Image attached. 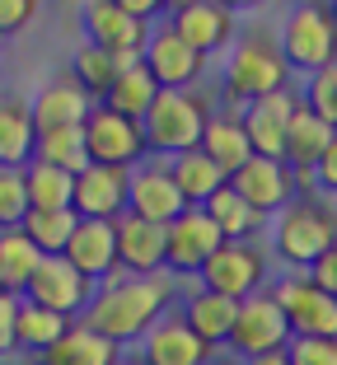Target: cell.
I'll use <instances>...</instances> for the list:
<instances>
[{
	"label": "cell",
	"mask_w": 337,
	"mask_h": 365,
	"mask_svg": "<svg viewBox=\"0 0 337 365\" xmlns=\"http://www.w3.org/2000/svg\"><path fill=\"white\" fill-rule=\"evenodd\" d=\"M33 160L56 164L66 173H85L89 169V150H85V127H71V131H52V136H38V155Z\"/></svg>",
	"instance_id": "obj_36"
},
{
	"label": "cell",
	"mask_w": 337,
	"mask_h": 365,
	"mask_svg": "<svg viewBox=\"0 0 337 365\" xmlns=\"http://www.w3.org/2000/svg\"><path fill=\"white\" fill-rule=\"evenodd\" d=\"M127 211L150 220V225H174L178 215L187 211L183 192H178L174 173H169V160H145L131 169V192H127Z\"/></svg>",
	"instance_id": "obj_14"
},
{
	"label": "cell",
	"mask_w": 337,
	"mask_h": 365,
	"mask_svg": "<svg viewBox=\"0 0 337 365\" xmlns=\"http://www.w3.org/2000/svg\"><path fill=\"white\" fill-rule=\"evenodd\" d=\"M38 155V127H33V103L24 94L0 89V169H28Z\"/></svg>",
	"instance_id": "obj_22"
},
{
	"label": "cell",
	"mask_w": 337,
	"mask_h": 365,
	"mask_svg": "<svg viewBox=\"0 0 337 365\" xmlns=\"http://www.w3.org/2000/svg\"><path fill=\"white\" fill-rule=\"evenodd\" d=\"M169 173H174V182H178V192H183L187 206H207L229 182V173L220 169L216 160H207L202 150H183L178 160H169Z\"/></svg>",
	"instance_id": "obj_28"
},
{
	"label": "cell",
	"mask_w": 337,
	"mask_h": 365,
	"mask_svg": "<svg viewBox=\"0 0 337 365\" xmlns=\"http://www.w3.org/2000/svg\"><path fill=\"white\" fill-rule=\"evenodd\" d=\"M197 150L207 155V160H216L220 169L234 178V173L253 160V140H249V131H244L239 113H216V118L207 122V131H202V145H197Z\"/></svg>",
	"instance_id": "obj_26"
},
{
	"label": "cell",
	"mask_w": 337,
	"mask_h": 365,
	"mask_svg": "<svg viewBox=\"0 0 337 365\" xmlns=\"http://www.w3.org/2000/svg\"><path fill=\"white\" fill-rule=\"evenodd\" d=\"M337 244V202L314 192H300L291 206L267 220V253L286 272H309L328 248Z\"/></svg>",
	"instance_id": "obj_2"
},
{
	"label": "cell",
	"mask_w": 337,
	"mask_h": 365,
	"mask_svg": "<svg viewBox=\"0 0 337 365\" xmlns=\"http://www.w3.org/2000/svg\"><path fill=\"white\" fill-rule=\"evenodd\" d=\"M61 258H71V267H80L94 286L122 277L118 267V220H80L76 235H71V248Z\"/></svg>",
	"instance_id": "obj_21"
},
{
	"label": "cell",
	"mask_w": 337,
	"mask_h": 365,
	"mask_svg": "<svg viewBox=\"0 0 337 365\" xmlns=\"http://www.w3.org/2000/svg\"><path fill=\"white\" fill-rule=\"evenodd\" d=\"M0 365H14V361H0Z\"/></svg>",
	"instance_id": "obj_51"
},
{
	"label": "cell",
	"mask_w": 337,
	"mask_h": 365,
	"mask_svg": "<svg viewBox=\"0 0 337 365\" xmlns=\"http://www.w3.org/2000/svg\"><path fill=\"white\" fill-rule=\"evenodd\" d=\"M291 319L281 314V304L272 300V290H258L249 300H239V319H234V333H229L225 351L234 361H258V356H272L291 346Z\"/></svg>",
	"instance_id": "obj_8"
},
{
	"label": "cell",
	"mask_w": 337,
	"mask_h": 365,
	"mask_svg": "<svg viewBox=\"0 0 337 365\" xmlns=\"http://www.w3.org/2000/svg\"><path fill=\"white\" fill-rule=\"evenodd\" d=\"M333 136H337V127H328L318 113H309V108L300 103V113L291 118V131H286V164H291L295 173H314V164L323 160Z\"/></svg>",
	"instance_id": "obj_27"
},
{
	"label": "cell",
	"mask_w": 337,
	"mask_h": 365,
	"mask_svg": "<svg viewBox=\"0 0 337 365\" xmlns=\"http://www.w3.org/2000/svg\"><path fill=\"white\" fill-rule=\"evenodd\" d=\"M281 56L295 76H314L337 56V19L328 0H295L276 29Z\"/></svg>",
	"instance_id": "obj_5"
},
{
	"label": "cell",
	"mask_w": 337,
	"mask_h": 365,
	"mask_svg": "<svg viewBox=\"0 0 337 365\" xmlns=\"http://www.w3.org/2000/svg\"><path fill=\"white\" fill-rule=\"evenodd\" d=\"M300 98H305L309 113H318L328 127H337V56L323 66V71L305 76V85H300Z\"/></svg>",
	"instance_id": "obj_38"
},
{
	"label": "cell",
	"mask_w": 337,
	"mask_h": 365,
	"mask_svg": "<svg viewBox=\"0 0 337 365\" xmlns=\"http://www.w3.org/2000/svg\"><path fill=\"white\" fill-rule=\"evenodd\" d=\"M76 319H66V314L47 309V304H33L19 295V323H14V342H19V351L28 356H43L52 342H61L66 328H71Z\"/></svg>",
	"instance_id": "obj_29"
},
{
	"label": "cell",
	"mask_w": 337,
	"mask_h": 365,
	"mask_svg": "<svg viewBox=\"0 0 337 365\" xmlns=\"http://www.w3.org/2000/svg\"><path fill=\"white\" fill-rule=\"evenodd\" d=\"M178 300V277L169 272H150V277H113L94 290V300L85 309V323L94 333H103L118 346H141L145 333L164 314H174Z\"/></svg>",
	"instance_id": "obj_1"
},
{
	"label": "cell",
	"mask_w": 337,
	"mask_h": 365,
	"mask_svg": "<svg viewBox=\"0 0 337 365\" xmlns=\"http://www.w3.org/2000/svg\"><path fill=\"white\" fill-rule=\"evenodd\" d=\"M314 187L337 202V136H333V145L323 150V160L314 164Z\"/></svg>",
	"instance_id": "obj_42"
},
{
	"label": "cell",
	"mask_w": 337,
	"mask_h": 365,
	"mask_svg": "<svg viewBox=\"0 0 337 365\" xmlns=\"http://www.w3.org/2000/svg\"><path fill=\"white\" fill-rule=\"evenodd\" d=\"M229 187H234V192H239L258 215H267V220H272L281 206H291L295 197H300L295 169L286 160H267V155H253V160L229 178Z\"/></svg>",
	"instance_id": "obj_15"
},
{
	"label": "cell",
	"mask_w": 337,
	"mask_h": 365,
	"mask_svg": "<svg viewBox=\"0 0 337 365\" xmlns=\"http://www.w3.org/2000/svg\"><path fill=\"white\" fill-rule=\"evenodd\" d=\"M202 211H207L211 220L220 225V235H225V239H258V235H267V215L253 211V206L244 202L229 182L220 187L216 197H211L207 206H202Z\"/></svg>",
	"instance_id": "obj_33"
},
{
	"label": "cell",
	"mask_w": 337,
	"mask_h": 365,
	"mask_svg": "<svg viewBox=\"0 0 337 365\" xmlns=\"http://www.w3.org/2000/svg\"><path fill=\"white\" fill-rule=\"evenodd\" d=\"M118 365H145V361H141V356H127V351H122V361H118Z\"/></svg>",
	"instance_id": "obj_47"
},
{
	"label": "cell",
	"mask_w": 337,
	"mask_h": 365,
	"mask_svg": "<svg viewBox=\"0 0 337 365\" xmlns=\"http://www.w3.org/2000/svg\"><path fill=\"white\" fill-rule=\"evenodd\" d=\"M136 356H141L145 365H216L220 361L216 346H207L192 328H187L183 309L164 314L150 333H145V342L136 346Z\"/></svg>",
	"instance_id": "obj_19"
},
{
	"label": "cell",
	"mask_w": 337,
	"mask_h": 365,
	"mask_svg": "<svg viewBox=\"0 0 337 365\" xmlns=\"http://www.w3.org/2000/svg\"><path fill=\"white\" fill-rule=\"evenodd\" d=\"M174 5H187V0H169V10H174Z\"/></svg>",
	"instance_id": "obj_49"
},
{
	"label": "cell",
	"mask_w": 337,
	"mask_h": 365,
	"mask_svg": "<svg viewBox=\"0 0 337 365\" xmlns=\"http://www.w3.org/2000/svg\"><path fill=\"white\" fill-rule=\"evenodd\" d=\"M267 290L291 319L295 337H337V295H328L309 272H281Z\"/></svg>",
	"instance_id": "obj_7"
},
{
	"label": "cell",
	"mask_w": 337,
	"mask_h": 365,
	"mask_svg": "<svg viewBox=\"0 0 337 365\" xmlns=\"http://www.w3.org/2000/svg\"><path fill=\"white\" fill-rule=\"evenodd\" d=\"M131 192V169H108L89 164L76 178V215L80 220H122Z\"/></svg>",
	"instance_id": "obj_20"
},
{
	"label": "cell",
	"mask_w": 337,
	"mask_h": 365,
	"mask_svg": "<svg viewBox=\"0 0 337 365\" xmlns=\"http://www.w3.org/2000/svg\"><path fill=\"white\" fill-rule=\"evenodd\" d=\"M131 61H141V56H122V52H103V47L85 43L76 52V61H71V76L85 85V94L94 98V103H103V94L113 89V80L127 71Z\"/></svg>",
	"instance_id": "obj_30"
},
{
	"label": "cell",
	"mask_w": 337,
	"mask_h": 365,
	"mask_svg": "<svg viewBox=\"0 0 337 365\" xmlns=\"http://www.w3.org/2000/svg\"><path fill=\"white\" fill-rule=\"evenodd\" d=\"M127 14H136V19H145V24H160V19H169V0H118Z\"/></svg>",
	"instance_id": "obj_43"
},
{
	"label": "cell",
	"mask_w": 337,
	"mask_h": 365,
	"mask_svg": "<svg viewBox=\"0 0 337 365\" xmlns=\"http://www.w3.org/2000/svg\"><path fill=\"white\" fill-rule=\"evenodd\" d=\"M118 267L127 277H150L164 272V225H150L141 215H122L118 220Z\"/></svg>",
	"instance_id": "obj_23"
},
{
	"label": "cell",
	"mask_w": 337,
	"mask_h": 365,
	"mask_svg": "<svg viewBox=\"0 0 337 365\" xmlns=\"http://www.w3.org/2000/svg\"><path fill=\"white\" fill-rule=\"evenodd\" d=\"M94 281L85 277L80 267H71V258H43V267L33 272L24 300L33 304H47V309L66 314V319H85L89 300H94Z\"/></svg>",
	"instance_id": "obj_12"
},
{
	"label": "cell",
	"mask_w": 337,
	"mask_h": 365,
	"mask_svg": "<svg viewBox=\"0 0 337 365\" xmlns=\"http://www.w3.org/2000/svg\"><path fill=\"white\" fill-rule=\"evenodd\" d=\"M0 290H5V281H0Z\"/></svg>",
	"instance_id": "obj_52"
},
{
	"label": "cell",
	"mask_w": 337,
	"mask_h": 365,
	"mask_svg": "<svg viewBox=\"0 0 337 365\" xmlns=\"http://www.w3.org/2000/svg\"><path fill=\"white\" fill-rule=\"evenodd\" d=\"M300 89H281V94H267L258 103L239 108V122L253 140V155H267V160H286V131H291V118L300 113Z\"/></svg>",
	"instance_id": "obj_18"
},
{
	"label": "cell",
	"mask_w": 337,
	"mask_h": 365,
	"mask_svg": "<svg viewBox=\"0 0 337 365\" xmlns=\"http://www.w3.org/2000/svg\"><path fill=\"white\" fill-rule=\"evenodd\" d=\"M309 277H314L318 286L328 290V295H337V244L328 248V253H323V258L314 262V267H309Z\"/></svg>",
	"instance_id": "obj_44"
},
{
	"label": "cell",
	"mask_w": 337,
	"mask_h": 365,
	"mask_svg": "<svg viewBox=\"0 0 337 365\" xmlns=\"http://www.w3.org/2000/svg\"><path fill=\"white\" fill-rule=\"evenodd\" d=\"M28 103H33V127H38V136L85 127L89 113H94V98L85 94V85H80L71 71H66V76H52L47 85H38Z\"/></svg>",
	"instance_id": "obj_17"
},
{
	"label": "cell",
	"mask_w": 337,
	"mask_h": 365,
	"mask_svg": "<svg viewBox=\"0 0 337 365\" xmlns=\"http://www.w3.org/2000/svg\"><path fill=\"white\" fill-rule=\"evenodd\" d=\"M76 225H80L76 211H28L19 230H24V235H28L38 248H43V258H61L66 248H71Z\"/></svg>",
	"instance_id": "obj_35"
},
{
	"label": "cell",
	"mask_w": 337,
	"mask_h": 365,
	"mask_svg": "<svg viewBox=\"0 0 337 365\" xmlns=\"http://www.w3.org/2000/svg\"><path fill=\"white\" fill-rule=\"evenodd\" d=\"M220 244H225V235H220L216 220L202 206H187L174 225H164V272L169 277H197Z\"/></svg>",
	"instance_id": "obj_10"
},
{
	"label": "cell",
	"mask_w": 337,
	"mask_h": 365,
	"mask_svg": "<svg viewBox=\"0 0 337 365\" xmlns=\"http://www.w3.org/2000/svg\"><path fill=\"white\" fill-rule=\"evenodd\" d=\"M28 202H33V211H76V173L33 160L28 164Z\"/></svg>",
	"instance_id": "obj_34"
},
{
	"label": "cell",
	"mask_w": 337,
	"mask_h": 365,
	"mask_svg": "<svg viewBox=\"0 0 337 365\" xmlns=\"http://www.w3.org/2000/svg\"><path fill=\"white\" fill-rule=\"evenodd\" d=\"M38 267H43V248L24 230H0V281H5V290L24 295Z\"/></svg>",
	"instance_id": "obj_32"
},
{
	"label": "cell",
	"mask_w": 337,
	"mask_h": 365,
	"mask_svg": "<svg viewBox=\"0 0 337 365\" xmlns=\"http://www.w3.org/2000/svg\"><path fill=\"white\" fill-rule=\"evenodd\" d=\"M216 5H225L229 14H249V10H258V5H267V0H216Z\"/></svg>",
	"instance_id": "obj_45"
},
{
	"label": "cell",
	"mask_w": 337,
	"mask_h": 365,
	"mask_svg": "<svg viewBox=\"0 0 337 365\" xmlns=\"http://www.w3.org/2000/svg\"><path fill=\"white\" fill-rule=\"evenodd\" d=\"M183 319L197 337L216 351H225L229 333H234V319H239V300H229V295H216V290H202L197 286L192 295L183 300Z\"/></svg>",
	"instance_id": "obj_25"
},
{
	"label": "cell",
	"mask_w": 337,
	"mask_h": 365,
	"mask_svg": "<svg viewBox=\"0 0 337 365\" xmlns=\"http://www.w3.org/2000/svg\"><path fill=\"white\" fill-rule=\"evenodd\" d=\"M164 24H169V29H174L192 52H202V56L229 52L234 38H239L234 14H229L225 5H216V0H187V5H174Z\"/></svg>",
	"instance_id": "obj_13"
},
{
	"label": "cell",
	"mask_w": 337,
	"mask_h": 365,
	"mask_svg": "<svg viewBox=\"0 0 337 365\" xmlns=\"http://www.w3.org/2000/svg\"><path fill=\"white\" fill-rule=\"evenodd\" d=\"M85 150H89V164H108V169H136V164L150 160L141 122L122 118L103 103H94V113L85 122Z\"/></svg>",
	"instance_id": "obj_9"
},
{
	"label": "cell",
	"mask_w": 337,
	"mask_h": 365,
	"mask_svg": "<svg viewBox=\"0 0 337 365\" xmlns=\"http://www.w3.org/2000/svg\"><path fill=\"white\" fill-rule=\"evenodd\" d=\"M155 98H160L155 76L145 71V61H131L127 71L113 80V89L103 94V108H113V113H122V118H136V122H141L145 113H150Z\"/></svg>",
	"instance_id": "obj_31"
},
{
	"label": "cell",
	"mask_w": 337,
	"mask_h": 365,
	"mask_svg": "<svg viewBox=\"0 0 337 365\" xmlns=\"http://www.w3.org/2000/svg\"><path fill=\"white\" fill-rule=\"evenodd\" d=\"M80 29H85V43L103 47V52L141 56L145 43H150V29H155V24L127 14L118 0H80Z\"/></svg>",
	"instance_id": "obj_11"
},
{
	"label": "cell",
	"mask_w": 337,
	"mask_h": 365,
	"mask_svg": "<svg viewBox=\"0 0 337 365\" xmlns=\"http://www.w3.org/2000/svg\"><path fill=\"white\" fill-rule=\"evenodd\" d=\"M291 85H295V71L286 66L276 33L249 29L234 38V47L225 52V66H220V94H225V103L234 113L244 103H258V98L281 94Z\"/></svg>",
	"instance_id": "obj_3"
},
{
	"label": "cell",
	"mask_w": 337,
	"mask_h": 365,
	"mask_svg": "<svg viewBox=\"0 0 337 365\" xmlns=\"http://www.w3.org/2000/svg\"><path fill=\"white\" fill-rule=\"evenodd\" d=\"M328 5H333V19H337V0H328Z\"/></svg>",
	"instance_id": "obj_50"
},
{
	"label": "cell",
	"mask_w": 337,
	"mask_h": 365,
	"mask_svg": "<svg viewBox=\"0 0 337 365\" xmlns=\"http://www.w3.org/2000/svg\"><path fill=\"white\" fill-rule=\"evenodd\" d=\"M122 346L108 342L103 333H94L85 319H76L66 328L61 342H52L43 356H33V365H118Z\"/></svg>",
	"instance_id": "obj_24"
},
{
	"label": "cell",
	"mask_w": 337,
	"mask_h": 365,
	"mask_svg": "<svg viewBox=\"0 0 337 365\" xmlns=\"http://www.w3.org/2000/svg\"><path fill=\"white\" fill-rule=\"evenodd\" d=\"M141 61H145V71L155 76L160 89H197V80H202V71H207V56L192 52L164 19L150 29V43H145Z\"/></svg>",
	"instance_id": "obj_16"
},
{
	"label": "cell",
	"mask_w": 337,
	"mask_h": 365,
	"mask_svg": "<svg viewBox=\"0 0 337 365\" xmlns=\"http://www.w3.org/2000/svg\"><path fill=\"white\" fill-rule=\"evenodd\" d=\"M291 365H337V337H291Z\"/></svg>",
	"instance_id": "obj_39"
},
{
	"label": "cell",
	"mask_w": 337,
	"mask_h": 365,
	"mask_svg": "<svg viewBox=\"0 0 337 365\" xmlns=\"http://www.w3.org/2000/svg\"><path fill=\"white\" fill-rule=\"evenodd\" d=\"M38 14V0H0V38H14L24 33Z\"/></svg>",
	"instance_id": "obj_40"
},
{
	"label": "cell",
	"mask_w": 337,
	"mask_h": 365,
	"mask_svg": "<svg viewBox=\"0 0 337 365\" xmlns=\"http://www.w3.org/2000/svg\"><path fill=\"white\" fill-rule=\"evenodd\" d=\"M239 365H291L286 351H272V356H258V361H239Z\"/></svg>",
	"instance_id": "obj_46"
},
{
	"label": "cell",
	"mask_w": 337,
	"mask_h": 365,
	"mask_svg": "<svg viewBox=\"0 0 337 365\" xmlns=\"http://www.w3.org/2000/svg\"><path fill=\"white\" fill-rule=\"evenodd\" d=\"M216 365H239V361H234V356H229V361H216Z\"/></svg>",
	"instance_id": "obj_48"
},
{
	"label": "cell",
	"mask_w": 337,
	"mask_h": 365,
	"mask_svg": "<svg viewBox=\"0 0 337 365\" xmlns=\"http://www.w3.org/2000/svg\"><path fill=\"white\" fill-rule=\"evenodd\" d=\"M267 244L258 239H225L207 258V267L197 272V286L216 290V295H229V300H249L258 290L272 286V267H267Z\"/></svg>",
	"instance_id": "obj_6"
},
{
	"label": "cell",
	"mask_w": 337,
	"mask_h": 365,
	"mask_svg": "<svg viewBox=\"0 0 337 365\" xmlns=\"http://www.w3.org/2000/svg\"><path fill=\"white\" fill-rule=\"evenodd\" d=\"M28 211V169H0V230H19Z\"/></svg>",
	"instance_id": "obj_37"
},
{
	"label": "cell",
	"mask_w": 337,
	"mask_h": 365,
	"mask_svg": "<svg viewBox=\"0 0 337 365\" xmlns=\"http://www.w3.org/2000/svg\"><path fill=\"white\" fill-rule=\"evenodd\" d=\"M14 323H19V295L0 290V361L19 351V342H14Z\"/></svg>",
	"instance_id": "obj_41"
},
{
	"label": "cell",
	"mask_w": 337,
	"mask_h": 365,
	"mask_svg": "<svg viewBox=\"0 0 337 365\" xmlns=\"http://www.w3.org/2000/svg\"><path fill=\"white\" fill-rule=\"evenodd\" d=\"M211 118H216V108H211L207 94H197V89H160V98L141 118L145 150L155 160H178L183 150L202 145V131H207Z\"/></svg>",
	"instance_id": "obj_4"
}]
</instances>
